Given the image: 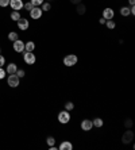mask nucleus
<instances>
[{"mask_svg": "<svg viewBox=\"0 0 135 150\" xmlns=\"http://www.w3.org/2000/svg\"><path fill=\"white\" fill-rule=\"evenodd\" d=\"M6 74H7L6 69H3V68H0V80H3L4 77H6Z\"/></svg>", "mask_w": 135, "mask_h": 150, "instance_id": "cd10ccee", "label": "nucleus"}, {"mask_svg": "<svg viewBox=\"0 0 135 150\" xmlns=\"http://www.w3.org/2000/svg\"><path fill=\"white\" fill-rule=\"evenodd\" d=\"M92 125L95 126V127H97V129H100V127H103L104 122H103V119L101 118H95L92 120Z\"/></svg>", "mask_w": 135, "mask_h": 150, "instance_id": "dca6fc26", "label": "nucleus"}, {"mask_svg": "<svg viewBox=\"0 0 135 150\" xmlns=\"http://www.w3.org/2000/svg\"><path fill=\"white\" fill-rule=\"evenodd\" d=\"M23 8H25L26 11H29V12H30V11H31L32 8H34V6H32L31 1H27L26 4H23Z\"/></svg>", "mask_w": 135, "mask_h": 150, "instance_id": "b1692460", "label": "nucleus"}, {"mask_svg": "<svg viewBox=\"0 0 135 150\" xmlns=\"http://www.w3.org/2000/svg\"><path fill=\"white\" fill-rule=\"evenodd\" d=\"M10 7L14 11H20L23 8V1L22 0H10Z\"/></svg>", "mask_w": 135, "mask_h": 150, "instance_id": "423d86ee", "label": "nucleus"}, {"mask_svg": "<svg viewBox=\"0 0 135 150\" xmlns=\"http://www.w3.org/2000/svg\"><path fill=\"white\" fill-rule=\"evenodd\" d=\"M58 149L60 150H72L73 149V143L69 142V141H62L61 145L58 146Z\"/></svg>", "mask_w": 135, "mask_h": 150, "instance_id": "f8f14e48", "label": "nucleus"}, {"mask_svg": "<svg viewBox=\"0 0 135 150\" xmlns=\"http://www.w3.org/2000/svg\"><path fill=\"white\" fill-rule=\"evenodd\" d=\"M105 19H104V18H100V21H99V23H100V25H105Z\"/></svg>", "mask_w": 135, "mask_h": 150, "instance_id": "2f4dec72", "label": "nucleus"}, {"mask_svg": "<svg viewBox=\"0 0 135 150\" xmlns=\"http://www.w3.org/2000/svg\"><path fill=\"white\" fill-rule=\"evenodd\" d=\"M77 7H76V11H77V14L78 15H84L86 12V7H85V4H82V3H78L76 4Z\"/></svg>", "mask_w": 135, "mask_h": 150, "instance_id": "4468645a", "label": "nucleus"}, {"mask_svg": "<svg viewBox=\"0 0 135 150\" xmlns=\"http://www.w3.org/2000/svg\"><path fill=\"white\" fill-rule=\"evenodd\" d=\"M16 76H19V79H22V77L26 76V72L23 69H18L16 70Z\"/></svg>", "mask_w": 135, "mask_h": 150, "instance_id": "bb28decb", "label": "nucleus"}, {"mask_svg": "<svg viewBox=\"0 0 135 150\" xmlns=\"http://www.w3.org/2000/svg\"><path fill=\"white\" fill-rule=\"evenodd\" d=\"M43 11L41 10V7H34L31 11H30V16L32 18V19H39V18L42 16Z\"/></svg>", "mask_w": 135, "mask_h": 150, "instance_id": "9d476101", "label": "nucleus"}, {"mask_svg": "<svg viewBox=\"0 0 135 150\" xmlns=\"http://www.w3.org/2000/svg\"><path fill=\"white\" fill-rule=\"evenodd\" d=\"M30 1L32 3V6H34V7H41L45 0H30Z\"/></svg>", "mask_w": 135, "mask_h": 150, "instance_id": "393cba45", "label": "nucleus"}, {"mask_svg": "<svg viewBox=\"0 0 135 150\" xmlns=\"http://www.w3.org/2000/svg\"><path fill=\"white\" fill-rule=\"evenodd\" d=\"M4 64H6V58H4V57L0 54V68H3Z\"/></svg>", "mask_w": 135, "mask_h": 150, "instance_id": "c756f323", "label": "nucleus"}, {"mask_svg": "<svg viewBox=\"0 0 135 150\" xmlns=\"http://www.w3.org/2000/svg\"><path fill=\"white\" fill-rule=\"evenodd\" d=\"M80 126H81V130H84V131H89V130H92V127H93L92 120H89V119H84Z\"/></svg>", "mask_w": 135, "mask_h": 150, "instance_id": "9b49d317", "label": "nucleus"}, {"mask_svg": "<svg viewBox=\"0 0 135 150\" xmlns=\"http://www.w3.org/2000/svg\"><path fill=\"white\" fill-rule=\"evenodd\" d=\"M50 8H51V4L49 1H43L42 6H41V10L42 11H50Z\"/></svg>", "mask_w": 135, "mask_h": 150, "instance_id": "412c9836", "label": "nucleus"}, {"mask_svg": "<svg viewBox=\"0 0 135 150\" xmlns=\"http://www.w3.org/2000/svg\"><path fill=\"white\" fill-rule=\"evenodd\" d=\"M78 58L76 54H68V56L64 57V65L68 68H70V67H75L76 64H77Z\"/></svg>", "mask_w": 135, "mask_h": 150, "instance_id": "f257e3e1", "label": "nucleus"}, {"mask_svg": "<svg viewBox=\"0 0 135 150\" xmlns=\"http://www.w3.org/2000/svg\"><path fill=\"white\" fill-rule=\"evenodd\" d=\"M114 16H115V12H114V10H112V8H110V7L104 8L103 18L105 19V21H111V19H114Z\"/></svg>", "mask_w": 135, "mask_h": 150, "instance_id": "1a4fd4ad", "label": "nucleus"}, {"mask_svg": "<svg viewBox=\"0 0 135 150\" xmlns=\"http://www.w3.org/2000/svg\"><path fill=\"white\" fill-rule=\"evenodd\" d=\"M130 14L135 15V6H131V7H130Z\"/></svg>", "mask_w": 135, "mask_h": 150, "instance_id": "7c9ffc66", "label": "nucleus"}, {"mask_svg": "<svg viewBox=\"0 0 135 150\" xmlns=\"http://www.w3.org/2000/svg\"><path fill=\"white\" fill-rule=\"evenodd\" d=\"M105 26L110 28V30H114V28L116 27V22H114L112 19H111V21H107L105 22Z\"/></svg>", "mask_w": 135, "mask_h": 150, "instance_id": "aec40b11", "label": "nucleus"}, {"mask_svg": "<svg viewBox=\"0 0 135 150\" xmlns=\"http://www.w3.org/2000/svg\"><path fill=\"white\" fill-rule=\"evenodd\" d=\"M16 23H18L19 30H22V31H26V30L29 28V26H30V22L27 21V19H25V18H20Z\"/></svg>", "mask_w": 135, "mask_h": 150, "instance_id": "6e6552de", "label": "nucleus"}, {"mask_svg": "<svg viewBox=\"0 0 135 150\" xmlns=\"http://www.w3.org/2000/svg\"><path fill=\"white\" fill-rule=\"evenodd\" d=\"M10 4V0H0V7H7Z\"/></svg>", "mask_w": 135, "mask_h": 150, "instance_id": "c85d7f7f", "label": "nucleus"}, {"mask_svg": "<svg viewBox=\"0 0 135 150\" xmlns=\"http://www.w3.org/2000/svg\"><path fill=\"white\" fill-rule=\"evenodd\" d=\"M57 119H58V122H60V123L66 125V123H69V120H70V114H69V111L64 110V111H61L60 114H58Z\"/></svg>", "mask_w": 135, "mask_h": 150, "instance_id": "7ed1b4c3", "label": "nucleus"}, {"mask_svg": "<svg viewBox=\"0 0 135 150\" xmlns=\"http://www.w3.org/2000/svg\"><path fill=\"white\" fill-rule=\"evenodd\" d=\"M34 49H35V43L32 41H29L25 43V52H34Z\"/></svg>", "mask_w": 135, "mask_h": 150, "instance_id": "2eb2a0df", "label": "nucleus"}, {"mask_svg": "<svg viewBox=\"0 0 135 150\" xmlns=\"http://www.w3.org/2000/svg\"><path fill=\"white\" fill-rule=\"evenodd\" d=\"M120 15L122 16H128V15H130V8L128 7H122L120 8Z\"/></svg>", "mask_w": 135, "mask_h": 150, "instance_id": "4be33fe9", "label": "nucleus"}, {"mask_svg": "<svg viewBox=\"0 0 135 150\" xmlns=\"http://www.w3.org/2000/svg\"><path fill=\"white\" fill-rule=\"evenodd\" d=\"M132 141H134V133L130 129H127L124 131V134L122 135V142L124 143V145H127V143H131Z\"/></svg>", "mask_w": 135, "mask_h": 150, "instance_id": "20e7f679", "label": "nucleus"}, {"mask_svg": "<svg viewBox=\"0 0 135 150\" xmlns=\"http://www.w3.org/2000/svg\"><path fill=\"white\" fill-rule=\"evenodd\" d=\"M0 52H1V49H0Z\"/></svg>", "mask_w": 135, "mask_h": 150, "instance_id": "c9c22d12", "label": "nucleus"}, {"mask_svg": "<svg viewBox=\"0 0 135 150\" xmlns=\"http://www.w3.org/2000/svg\"><path fill=\"white\" fill-rule=\"evenodd\" d=\"M14 50L16 53H23L25 52V42L20 41V39L14 41Z\"/></svg>", "mask_w": 135, "mask_h": 150, "instance_id": "0eeeda50", "label": "nucleus"}, {"mask_svg": "<svg viewBox=\"0 0 135 150\" xmlns=\"http://www.w3.org/2000/svg\"><path fill=\"white\" fill-rule=\"evenodd\" d=\"M19 83H20V79H19V76H16V73L10 74V76L7 77V84H8V87L16 88V87H19Z\"/></svg>", "mask_w": 135, "mask_h": 150, "instance_id": "f03ea898", "label": "nucleus"}, {"mask_svg": "<svg viewBox=\"0 0 135 150\" xmlns=\"http://www.w3.org/2000/svg\"><path fill=\"white\" fill-rule=\"evenodd\" d=\"M47 1H49V3H50V1H53V0H47Z\"/></svg>", "mask_w": 135, "mask_h": 150, "instance_id": "f704fd0d", "label": "nucleus"}, {"mask_svg": "<svg viewBox=\"0 0 135 150\" xmlns=\"http://www.w3.org/2000/svg\"><path fill=\"white\" fill-rule=\"evenodd\" d=\"M23 59H25V62L27 64V65H32V64H35V61H37L35 54H32V52H25Z\"/></svg>", "mask_w": 135, "mask_h": 150, "instance_id": "39448f33", "label": "nucleus"}, {"mask_svg": "<svg viewBox=\"0 0 135 150\" xmlns=\"http://www.w3.org/2000/svg\"><path fill=\"white\" fill-rule=\"evenodd\" d=\"M20 18L22 16H20V14H19V11H12V12H11V19H12V21L18 22Z\"/></svg>", "mask_w": 135, "mask_h": 150, "instance_id": "f3484780", "label": "nucleus"}, {"mask_svg": "<svg viewBox=\"0 0 135 150\" xmlns=\"http://www.w3.org/2000/svg\"><path fill=\"white\" fill-rule=\"evenodd\" d=\"M70 3H73V4H78V3H81V0H70Z\"/></svg>", "mask_w": 135, "mask_h": 150, "instance_id": "473e14b6", "label": "nucleus"}, {"mask_svg": "<svg viewBox=\"0 0 135 150\" xmlns=\"http://www.w3.org/2000/svg\"><path fill=\"white\" fill-rule=\"evenodd\" d=\"M8 39H10L11 42H14V41H16V39H19V35H18V33L11 31L10 34H8Z\"/></svg>", "mask_w": 135, "mask_h": 150, "instance_id": "6ab92c4d", "label": "nucleus"}, {"mask_svg": "<svg viewBox=\"0 0 135 150\" xmlns=\"http://www.w3.org/2000/svg\"><path fill=\"white\" fill-rule=\"evenodd\" d=\"M123 125H124V127L126 129H131L132 127V125H134V123H132V119H130V118H127L124 120V123H123Z\"/></svg>", "mask_w": 135, "mask_h": 150, "instance_id": "5701e85b", "label": "nucleus"}, {"mask_svg": "<svg viewBox=\"0 0 135 150\" xmlns=\"http://www.w3.org/2000/svg\"><path fill=\"white\" fill-rule=\"evenodd\" d=\"M16 70H18V67H16V64H8L7 65V69H6V72H7L8 74H14L16 73Z\"/></svg>", "mask_w": 135, "mask_h": 150, "instance_id": "ddd939ff", "label": "nucleus"}, {"mask_svg": "<svg viewBox=\"0 0 135 150\" xmlns=\"http://www.w3.org/2000/svg\"><path fill=\"white\" fill-rule=\"evenodd\" d=\"M65 110H66V111H73V110H75V103H73V101H66V103H65Z\"/></svg>", "mask_w": 135, "mask_h": 150, "instance_id": "a211bd4d", "label": "nucleus"}, {"mask_svg": "<svg viewBox=\"0 0 135 150\" xmlns=\"http://www.w3.org/2000/svg\"><path fill=\"white\" fill-rule=\"evenodd\" d=\"M128 3L131 4V6H135V0H128Z\"/></svg>", "mask_w": 135, "mask_h": 150, "instance_id": "72a5a7b5", "label": "nucleus"}, {"mask_svg": "<svg viewBox=\"0 0 135 150\" xmlns=\"http://www.w3.org/2000/svg\"><path fill=\"white\" fill-rule=\"evenodd\" d=\"M47 145H49V146H53L54 143H56V139H54V137H47Z\"/></svg>", "mask_w": 135, "mask_h": 150, "instance_id": "a878e982", "label": "nucleus"}]
</instances>
